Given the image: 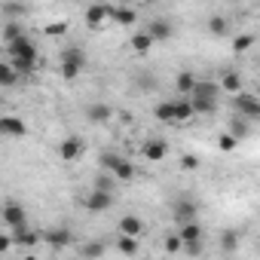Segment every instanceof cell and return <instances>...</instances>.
I'll list each match as a JSON object with an SVG mask.
<instances>
[{
	"mask_svg": "<svg viewBox=\"0 0 260 260\" xmlns=\"http://www.w3.org/2000/svg\"><path fill=\"white\" fill-rule=\"evenodd\" d=\"M220 92H223L220 83L199 80L196 89L187 95L190 104H193V110H196V116H211V113H217V107H220Z\"/></svg>",
	"mask_w": 260,
	"mask_h": 260,
	"instance_id": "6da1fadb",
	"label": "cell"
},
{
	"mask_svg": "<svg viewBox=\"0 0 260 260\" xmlns=\"http://www.w3.org/2000/svg\"><path fill=\"white\" fill-rule=\"evenodd\" d=\"M7 55H10V61H13L22 74H31V71L37 68V61H40L37 46H34V40H31L28 34H22L19 40L7 43Z\"/></svg>",
	"mask_w": 260,
	"mask_h": 260,
	"instance_id": "7a4b0ae2",
	"label": "cell"
},
{
	"mask_svg": "<svg viewBox=\"0 0 260 260\" xmlns=\"http://www.w3.org/2000/svg\"><path fill=\"white\" fill-rule=\"evenodd\" d=\"M83 68H86V52L80 46H64L61 55H58V74H61V80H68V83L77 80L83 74Z\"/></svg>",
	"mask_w": 260,
	"mask_h": 260,
	"instance_id": "3957f363",
	"label": "cell"
},
{
	"mask_svg": "<svg viewBox=\"0 0 260 260\" xmlns=\"http://www.w3.org/2000/svg\"><path fill=\"white\" fill-rule=\"evenodd\" d=\"M113 205H116L113 190H98V187H92V193L83 199V208L92 211V214H104V211H110Z\"/></svg>",
	"mask_w": 260,
	"mask_h": 260,
	"instance_id": "277c9868",
	"label": "cell"
},
{
	"mask_svg": "<svg viewBox=\"0 0 260 260\" xmlns=\"http://www.w3.org/2000/svg\"><path fill=\"white\" fill-rule=\"evenodd\" d=\"M83 153H86V141H83L80 135L61 138V144H58V159H61V162H77Z\"/></svg>",
	"mask_w": 260,
	"mask_h": 260,
	"instance_id": "5b68a950",
	"label": "cell"
},
{
	"mask_svg": "<svg viewBox=\"0 0 260 260\" xmlns=\"http://www.w3.org/2000/svg\"><path fill=\"white\" fill-rule=\"evenodd\" d=\"M233 104H236V113L248 116L251 122H260V98H257V95L239 92V95H233Z\"/></svg>",
	"mask_w": 260,
	"mask_h": 260,
	"instance_id": "8992f818",
	"label": "cell"
},
{
	"mask_svg": "<svg viewBox=\"0 0 260 260\" xmlns=\"http://www.w3.org/2000/svg\"><path fill=\"white\" fill-rule=\"evenodd\" d=\"M172 217H175L178 223L196 220V217H199V202H196V199H190V196L175 199V202H172Z\"/></svg>",
	"mask_w": 260,
	"mask_h": 260,
	"instance_id": "52a82bcc",
	"label": "cell"
},
{
	"mask_svg": "<svg viewBox=\"0 0 260 260\" xmlns=\"http://www.w3.org/2000/svg\"><path fill=\"white\" fill-rule=\"evenodd\" d=\"M0 135L10 138V141H19V138H25V135H28V125H25V119H19V116L7 113V116H0Z\"/></svg>",
	"mask_w": 260,
	"mask_h": 260,
	"instance_id": "ba28073f",
	"label": "cell"
},
{
	"mask_svg": "<svg viewBox=\"0 0 260 260\" xmlns=\"http://www.w3.org/2000/svg\"><path fill=\"white\" fill-rule=\"evenodd\" d=\"M0 217H4L7 230H16V226L28 223V211H25V205H22V202H7V205H4V211H0Z\"/></svg>",
	"mask_w": 260,
	"mask_h": 260,
	"instance_id": "9c48e42d",
	"label": "cell"
},
{
	"mask_svg": "<svg viewBox=\"0 0 260 260\" xmlns=\"http://www.w3.org/2000/svg\"><path fill=\"white\" fill-rule=\"evenodd\" d=\"M147 31H150V37H153L156 43H169V40L175 37V25H172L169 19H150V22H147Z\"/></svg>",
	"mask_w": 260,
	"mask_h": 260,
	"instance_id": "30bf717a",
	"label": "cell"
},
{
	"mask_svg": "<svg viewBox=\"0 0 260 260\" xmlns=\"http://www.w3.org/2000/svg\"><path fill=\"white\" fill-rule=\"evenodd\" d=\"M86 119H89V122L104 125V122H110V119H113V107H110V104H104V101H95V104H89V107H86Z\"/></svg>",
	"mask_w": 260,
	"mask_h": 260,
	"instance_id": "8fae6325",
	"label": "cell"
},
{
	"mask_svg": "<svg viewBox=\"0 0 260 260\" xmlns=\"http://www.w3.org/2000/svg\"><path fill=\"white\" fill-rule=\"evenodd\" d=\"M110 16H113L110 7H104V4H92V7L86 10V25H89V28H101Z\"/></svg>",
	"mask_w": 260,
	"mask_h": 260,
	"instance_id": "7c38bea8",
	"label": "cell"
},
{
	"mask_svg": "<svg viewBox=\"0 0 260 260\" xmlns=\"http://www.w3.org/2000/svg\"><path fill=\"white\" fill-rule=\"evenodd\" d=\"M169 156V144L162 141V138H150L147 144H144V159L147 162H162Z\"/></svg>",
	"mask_w": 260,
	"mask_h": 260,
	"instance_id": "4fadbf2b",
	"label": "cell"
},
{
	"mask_svg": "<svg viewBox=\"0 0 260 260\" xmlns=\"http://www.w3.org/2000/svg\"><path fill=\"white\" fill-rule=\"evenodd\" d=\"M43 239L49 242V248L61 251V248H68V245L74 242V233H71L68 226H58V230H49V233H43Z\"/></svg>",
	"mask_w": 260,
	"mask_h": 260,
	"instance_id": "5bb4252c",
	"label": "cell"
},
{
	"mask_svg": "<svg viewBox=\"0 0 260 260\" xmlns=\"http://www.w3.org/2000/svg\"><path fill=\"white\" fill-rule=\"evenodd\" d=\"M230 135H236L239 141H245L248 135H251V119L248 116H242V113H236V116H230V128H226Z\"/></svg>",
	"mask_w": 260,
	"mask_h": 260,
	"instance_id": "9a60e30c",
	"label": "cell"
},
{
	"mask_svg": "<svg viewBox=\"0 0 260 260\" xmlns=\"http://www.w3.org/2000/svg\"><path fill=\"white\" fill-rule=\"evenodd\" d=\"M116 230L125 233V236H141V233H144V220H141L138 214H122Z\"/></svg>",
	"mask_w": 260,
	"mask_h": 260,
	"instance_id": "2e32d148",
	"label": "cell"
},
{
	"mask_svg": "<svg viewBox=\"0 0 260 260\" xmlns=\"http://www.w3.org/2000/svg\"><path fill=\"white\" fill-rule=\"evenodd\" d=\"M153 116L159 122H178V101H159L153 107Z\"/></svg>",
	"mask_w": 260,
	"mask_h": 260,
	"instance_id": "e0dca14e",
	"label": "cell"
},
{
	"mask_svg": "<svg viewBox=\"0 0 260 260\" xmlns=\"http://www.w3.org/2000/svg\"><path fill=\"white\" fill-rule=\"evenodd\" d=\"M13 233V239H16V245H22V248H31V245H37L40 242V236L28 226V223H22V226H16V230H10Z\"/></svg>",
	"mask_w": 260,
	"mask_h": 260,
	"instance_id": "ac0fdd59",
	"label": "cell"
},
{
	"mask_svg": "<svg viewBox=\"0 0 260 260\" xmlns=\"http://www.w3.org/2000/svg\"><path fill=\"white\" fill-rule=\"evenodd\" d=\"M19 77H25L13 61H7V64H0V86L4 89H13L16 83H19Z\"/></svg>",
	"mask_w": 260,
	"mask_h": 260,
	"instance_id": "d6986e66",
	"label": "cell"
},
{
	"mask_svg": "<svg viewBox=\"0 0 260 260\" xmlns=\"http://www.w3.org/2000/svg\"><path fill=\"white\" fill-rule=\"evenodd\" d=\"M220 89H223L226 95H239L245 86H242V77H239L236 71H223V74H220Z\"/></svg>",
	"mask_w": 260,
	"mask_h": 260,
	"instance_id": "ffe728a7",
	"label": "cell"
},
{
	"mask_svg": "<svg viewBox=\"0 0 260 260\" xmlns=\"http://www.w3.org/2000/svg\"><path fill=\"white\" fill-rule=\"evenodd\" d=\"M208 34H211V37H226V34H230V19L220 16V13L208 16Z\"/></svg>",
	"mask_w": 260,
	"mask_h": 260,
	"instance_id": "44dd1931",
	"label": "cell"
},
{
	"mask_svg": "<svg viewBox=\"0 0 260 260\" xmlns=\"http://www.w3.org/2000/svg\"><path fill=\"white\" fill-rule=\"evenodd\" d=\"M196 83H199V77L193 71H181L178 80H175V89H178V95H190L196 89Z\"/></svg>",
	"mask_w": 260,
	"mask_h": 260,
	"instance_id": "7402d4cb",
	"label": "cell"
},
{
	"mask_svg": "<svg viewBox=\"0 0 260 260\" xmlns=\"http://www.w3.org/2000/svg\"><path fill=\"white\" fill-rule=\"evenodd\" d=\"M128 43H132V49L138 52V55H144V52H150L153 49V37H150V31H138V34H132V40H128Z\"/></svg>",
	"mask_w": 260,
	"mask_h": 260,
	"instance_id": "603a6c76",
	"label": "cell"
},
{
	"mask_svg": "<svg viewBox=\"0 0 260 260\" xmlns=\"http://www.w3.org/2000/svg\"><path fill=\"white\" fill-rule=\"evenodd\" d=\"M110 22H116V25L128 28V25H135V22H138V13H135L132 7H116V10H113V16H110Z\"/></svg>",
	"mask_w": 260,
	"mask_h": 260,
	"instance_id": "cb8c5ba5",
	"label": "cell"
},
{
	"mask_svg": "<svg viewBox=\"0 0 260 260\" xmlns=\"http://www.w3.org/2000/svg\"><path fill=\"white\" fill-rule=\"evenodd\" d=\"M178 233H181V239H184V242H199V239L205 236V230H202V223H199V220H187V223H181V230H178Z\"/></svg>",
	"mask_w": 260,
	"mask_h": 260,
	"instance_id": "d4e9b609",
	"label": "cell"
},
{
	"mask_svg": "<svg viewBox=\"0 0 260 260\" xmlns=\"http://www.w3.org/2000/svg\"><path fill=\"white\" fill-rule=\"evenodd\" d=\"M104 251H107V245H104L101 239H92V242H83V245L77 248V254H80V257H101Z\"/></svg>",
	"mask_w": 260,
	"mask_h": 260,
	"instance_id": "484cf974",
	"label": "cell"
},
{
	"mask_svg": "<svg viewBox=\"0 0 260 260\" xmlns=\"http://www.w3.org/2000/svg\"><path fill=\"white\" fill-rule=\"evenodd\" d=\"M236 248H239V233L236 230H223L220 233V251L223 254H233Z\"/></svg>",
	"mask_w": 260,
	"mask_h": 260,
	"instance_id": "4316f807",
	"label": "cell"
},
{
	"mask_svg": "<svg viewBox=\"0 0 260 260\" xmlns=\"http://www.w3.org/2000/svg\"><path fill=\"white\" fill-rule=\"evenodd\" d=\"M113 175H116L122 184H128V181L135 178V166L128 162V159H119V162H116V169H113Z\"/></svg>",
	"mask_w": 260,
	"mask_h": 260,
	"instance_id": "83f0119b",
	"label": "cell"
},
{
	"mask_svg": "<svg viewBox=\"0 0 260 260\" xmlns=\"http://www.w3.org/2000/svg\"><path fill=\"white\" fill-rule=\"evenodd\" d=\"M116 248H119L122 254H138V236H125V233H119Z\"/></svg>",
	"mask_w": 260,
	"mask_h": 260,
	"instance_id": "f1b7e54d",
	"label": "cell"
},
{
	"mask_svg": "<svg viewBox=\"0 0 260 260\" xmlns=\"http://www.w3.org/2000/svg\"><path fill=\"white\" fill-rule=\"evenodd\" d=\"M25 31H22V25L16 22V19H7V25H4V40L7 43H13V40H19Z\"/></svg>",
	"mask_w": 260,
	"mask_h": 260,
	"instance_id": "f546056e",
	"label": "cell"
},
{
	"mask_svg": "<svg viewBox=\"0 0 260 260\" xmlns=\"http://www.w3.org/2000/svg\"><path fill=\"white\" fill-rule=\"evenodd\" d=\"M116 184H119V178L110 172V175H95V184L92 187H98V190H116Z\"/></svg>",
	"mask_w": 260,
	"mask_h": 260,
	"instance_id": "4dcf8cb0",
	"label": "cell"
},
{
	"mask_svg": "<svg viewBox=\"0 0 260 260\" xmlns=\"http://www.w3.org/2000/svg\"><path fill=\"white\" fill-rule=\"evenodd\" d=\"M254 40H257L254 34H239V37L233 40V52H248V49L254 46Z\"/></svg>",
	"mask_w": 260,
	"mask_h": 260,
	"instance_id": "1f68e13d",
	"label": "cell"
},
{
	"mask_svg": "<svg viewBox=\"0 0 260 260\" xmlns=\"http://www.w3.org/2000/svg\"><path fill=\"white\" fill-rule=\"evenodd\" d=\"M119 159H122V156H119V153H101V156H98V166H101V169H104V172H113V169H116V162H119Z\"/></svg>",
	"mask_w": 260,
	"mask_h": 260,
	"instance_id": "d6a6232c",
	"label": "cell"
},
{
	"mask_svg": "<svg viewBox=\"0 0 260 260\" xmlns=\"http://www.w3.org/2000/svg\"><path fill=\"white\" fill-rule=\"evenodd\" d=\"M4 16H7V19L25 16V4H16V0H10V4H4Z\"/></svg>",
	"mask_w": 260,
	"mask_h": 260,
	"instance_id": "836d02e7",
	"label": "cell"
},
{
	"mask_svg": "<svg viewBox=\"0 0 260 260\" xmlns=\"http://www.w3.org/2000/svg\"><path fill=\"white\" fill-rule=\"evenodd\" d=\"M236 144H239V138H236V135H230V132L217 138V147H220L223 153H233V150H236Z\"/></svg>",
	"mask_w": 260,
	"mask_h": 260,
	"instance_id": "e575fe53",
	"label": "cell"
},
{
	"mask_svg": "<svg viewBox=\"0 0 260 260\" xmlns=\"http://www.w3.org/2000/svg\"><path fill=\"white\" fill-rule=\"evenodd\" d=\"M166 251H169V254H178V251H184V239H181V233H175V236H166Z\"/></svg>",
	"mask_w": 260,
	"mask_h": 260,
	"instance_id": "d590c367",
	"label": "cell"
},
{
	"mask_svg": "<svg viewBox=\"0 0 260 260\" xmlns=\"http://www.w3.org/2000/svg\"><path fill=\"white\" fill-rule=\"evenodd\" d=\"M138 86H141L144 92H153V89H156V77H153V74H138Z\"/></svg>",
	"mask_w": 260,
	"mask_h": 260,
	"instance_id": "8d00e7d4",
	"label": "cell"
},
{
	"mask_svg": "<svg viewBox=\"0 0 260 260\" xmlns=\"http://www.w3.org/2000/svg\"><path fill=\"white\" fill-rule=\"evenodd\" d=\"M181 169H187V172H196V169H199V159H196V156H190V153H187V156H184V159H181Z\"/></svg>",
	"mask_w": 260,
	"mask_h": 260,
	"instance_id": "74e56055",
	"label": "cell"
},
{
	"mask_svg": "<svg viewBox=\"0 0 260 260\" xmlns=\"http://www.w3.org/2000/svg\"><path fill=\"white\" fill-rule=\"evenodd\" d=\"M184 251L187 254H202V239L199 242H184Z\"/></svg>",
	"mask_w": 260,
	"mask_h": 260,
	"instance_id": "f35d334b",
	"label": "cell"
},
{
	"mask_svg": "<svg viewBox=\"0 0 260 260\" xmlns=\"http://www.w3.org/2000/svg\"><path fill=\"white\" fill-rule=\"evenodd\" d=\"M257 68H260V61H257Z\"/></svg>",
	"mask_w": 260,
	"mask_h": 260,
	"instance_id": "ab89813d",
	"label": "cell"
},
{
	"mask_svg": "<svg viewBox=\"0 0 260 260\" xmlns=\"http://www.w3.org/2000/svg\"><path fill=\"white\" fill-rule=\"evenodd\" d=\"M257 92H260V86H257Z\"/></svg>",
	"mask_w": 260,
	"mask_h": 260,
	"instance_id": "60d3db41",
	"label": "cell"
},
{
	"mask_svg": "<svg viewBox=\"0 0 260 260\" xmlns=\"http://www.w3.org/2000/svg\"><path fill=\"white\" fill-rule=\"evenodd\" d=\"M74 4H77V0H74Z\"/></svg>",
	"mask_w": 260,
	"mask_h": 260,
	"instance_id": "b9f144b4",
	"label": "cell"
}]
</instances>
